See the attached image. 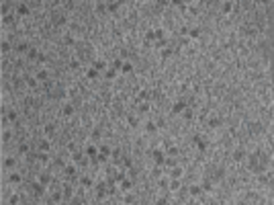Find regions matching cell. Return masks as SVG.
<instances>
[{
  "label": "cell",
  "instance_id": "cell-7",
  "mask_svg": "<svg viewBox=\"0 0 274 205\" xmlns=\"http://www.w3.org/2000/svg\"><path fill=\"white\" fill-rule=\"evenodd\" d=\"M8 183H10V185H18V183H22V176H20V174H10Z\"/></svg>",
  "mask_w": 274,
  "mask_h": 205
},
{
  "label": "cell",
  "instance_id": "cell-33",
  "mask_svg": "<svg viewBox=\"0 0 274 205\" xmlns=\"http://www.w3.org/2000/svg\"><path fill=\"white\" fill-rule=\"evenodd\" d=\"M70 68H72V70H78V68H80V62H78V60H72V62H70Z\"/></svg>",
  "mask_w": 274,
  "mask_h": 205
},
{
  "label": "cell",
  "instance_id": "cell-42",
  "mask_svg": "<svg viewBox=\"0 0 274 205\" xmlns=\"http://www.w3.org/2000/svg\"><path fill=\"white\" fill-rule=\"evenodd\" d=\"M125 203H135V197H133V195H127V197H125Z\"/></svg>",
  "mask_w": 274,
  "mask_h": 205
},
{
  "label": "cell",
  "instance_id": "cell-34",
  "mask_svg": "<svg viewBox=\"0 0 274 205\" xmlns=\"http://www.w3.org/2000/svg\"><path fill=\"white\" fill-rule=\"evenodd\" d=\"M8 10H10V6H8V2H2V14H4V16L8 14Z\"/></svg>",
  "mask_w": 274,
  "mask_h": 205
},
{
  "label": "cell",
  "instance_id": "cell-8",
  "mask_svg": "<svg viewBox=\"0 0 274 205\" xmlns=\"http://www.w3.org/2000/svg\"><path fill=\"white\" fill-rule=\"evenodd\" d=\"M121 8V2H108L106 4V10H110V12H117Z\"/></svg>",
  "mask_w": 274,
  "mask_h": 205
},
{
  "label": "cell",
  "instance_id": "cell-24",
  "mask_svg": "<svg viewBox=\"0 0 274 205\" xmlns=\"http://www.w3.org/2000/svg\"><path fill=\"white\" fill-rule=\"evenodd\" d=\"M10 49H12V47H10V43H8V41H2V53L6 56V53H10Z\"/></svg>",
  "mask_w": 274,
  "mask_h": 205
},
{
  "label": "cell",
  "instance_id": "cell-15",
  "mask_svg": "<svg viewBox=\"0 0 274 205\" xmlns=\"http://www.w3.org/2000/svg\"><path fill=\"white\" fill-rule=\"evenodd\" d=\"M70 115H74V107L72 105H65L63 107V117H70Z\"/></svg>",
  "mask_w": 274,
  "mask_h": 205
},
{
  "label": "cell",
  "instance_id": "cell-23",
  "mask_svg": "<svg viewBox=\"0 0 274 205\" xmlns=\"http://www.w3.org/2000/svg\"><path fill=\"white\" fill-rule=\"evenodd\" d=\"M10 138H12V133H10L8 129H4V131H2V142L6 144V142H10Z\"/></svg>",
  "mask_w": 274,
  "mask_h": 205
},
{
  "label": "cell",
  "instance_id": "cell-32",
  "mask_svg": "<svg viewBox=\"0 0 274 205\" xmlns=\"http://www.w3.org/2000/svg\"><path fill=\"white\" fill-rule=\"evenodd\" d=\"M102 68H106V64H104V62H102V60H100V62H96V64H94V70H102Z\"/></svg>",
  "mask_w": 274,
  "mask_h": 205
},
{
  "label": "cell",
  "instance_id": "cell-43",
  "mask_svg": "<svg viewBox=\"0 0 274 205\" xmlns=\"http://www.w3.org/2000/svg\"><path fill=\"white\" fill-rule=\"evenodd\" d=\"M92 138H94V140L100 138V129H94V131H92Z\"/></svg>",
  "mask_w": 274,
  "mask_h": 205
},
{
  "label": "cell",
  "instance_id": "cell-40",
  "mask_svg": "<svg viewBox=\"0 0 274 205\" xmlns=\"http://www.w3.org/2000/svg\"><path fill=\"white\" fill-rule=\"evenodd\" d=\"M202 189H204V191H213V187H211L209 180H204V183H202Z\"/></svg>",
  "mask_w": 274,
  "mask_h": 205
},
{
  "label": "cell",
  "instance_id": "cell-36",
  "mask_svg": "<svg viewBox=\"0 0 274 205\" xmlns=\"http://www.w3.org/2000/svg\"><path fill=\"white\" fill-rule=\"evenodd\" d=\"M155 129H157V127H155V123H153V121H149V123H147V131H149V133H151V131L155 133Z\"/></svg>",
  "mask_w": 274,
  "mask_h": 205
},
{
  "label": "cell",
  "instance_id": "cell-1",
  "mask_svg": "<svg viewBox=\"0 0 274 205\" xmlns=\"http://www.w3.org/2000/svg\"><path fill=\"white\" fill-rule=\"evenodd\" d=\"M14 49H16V53H25V51L29 53V45H27V41H20V43H16Z\"/></svg>",
  "mask_w": 274,
  "mask_h": 205
},
{
  "label": "cell",
  "instance_id": "cell-39",
  "mask_svg": "<svg viewBox=\"0 0 274 205\" xmlns=\"http://www.w3.org/2000/svg\"><path fill=\"white\" fill-rule=\"evenodd\" d=\"M82 152H72V158H74V160H82Z\"/></svg>",
  "mask_w": 274,
  "mask_h": 205
},
{
  "label": "cell",
  "instance_id": "cell-28",
  "mask_svg": "<svg viewBox=\"0 0 274 205\" xmlns=\"http://www.w3.org/2000/svg\"><path fill=\"white\" fill-rule=\"evenodd\" d=\"M8 203H10V205H16V203H20V197H18V195H10Z\"/></svg>",
  "mask_w": 274,
  "mask_h": 205
},
{
  "label": "cell",
  "instance_id": "cell-17",
  "mask_svg": "<svg viewBox=\"0 0 274 205\" xmlns=\"http://www.w3.org/2000/svg\"><path fill=\"white\" fill-rule=\"evenodd\" d=\"M47 76H49V74L45 72V70H39V72H37V80H41V82H45V80H47Z\"/></svg>",
  "mask_w": 274,
  "mask_h": 205
},
{
  "label": "cell",
  "instance_id": "cell-4",
  "mask_svg": "<svg viewBox=\"0 0 274 205\" xmlns=\"http://www.w3.org/2000/svg\"><path fill=\"white\" fill-rule=\"evenodd\" d=\"M63 172H65L67 176L74 178V176H76V166H74V164H67V166H63Z\"/></svg>",
  "mask_w": 274,
  "mask_h": 205
},
{
  "label": "cell",
  "instance_id": "cell-2",
  "mask_svg": "<svg viewBox=\"0 0 274 205\" xmlns=\"http://www.w3.org/2000/svg\"><path fill=\"white\" fill-rule=\"evenodd\" d=\"M104 195H106V187H104V183H100V185L96 187V199L100 201V199H102Z\"/></svg>",
  "mask_w": 274,
  "mask_h": 205
},
{
  "label": "cell",
  "instance_id": "cell-38",
  "mask_svg": "<svg viewBox=\"0 0 274 205\" xmlns=\"http://www.w3.org/2000/svg\"><path fill=\"white\" fill-rule=\"evenodd\" d=\"M2 21H4V25H12V14H6Z\"/></svg>",
  "mask_w": 274,
  "mask_h": 205
},
{
  "label": "cell",
  "instance_id": "cell-14",
  "mask_svg": "<svg viewBox=\"0 0 274 205\" xmlns=\"http://www.w3.org/2000/svg\"><path fill=\"white\" fill-rule=\"evenodd\" d=\"M184 109H186V103H184V101H180V103L174 105V113H180V111H184Z\"/></svg>",
  "mask_w": 274,
  "mask_h": 205
},
{
  "label": "cell",
  "instance_id": "cell-10",
  "mask_svg": "<svg viewBox=\"0 0 274 205\" xmlns=\"http://www.w3.org/2000/svg\"><path fill=\"white\" fill-rule=\"evenodd\" d=\"M80 183H82V187H84V189H90V187H92V178H90V176H82Z\"/></svg>",
  "mask_w": 274,
  "mask_h": 205
},
{
  "label": "cell",
  "instance_id": "cell-29",
  "mask_svg": "<svg viewBox=\"0 0 274 205\" xmlns=\"http://www.w3.org/2000/svg\"><path fill=\"white\" fill-rule=\"evenodd\" d=\"M18 152H20V154H29V146H27V144H20V146H18Z\"/></svg>",
  "mask_w": 274,
  "mask_h": 205
},
{
  "label": "cell",
  "instance_id": "cell-9",
  "mask_svg": "<svg viewBox=\"0 0 274 205\" xmlns=\"http://www.w3.org/2000/svg\"><path fill=\"white\" fill-rule=\"evenodd\" d=\"M14 164H16L14 158H4V160H2V166H4V168H12Z\"/></svg>",
  "mask_w": 274,
  "mask_h": 205
},
{
  "label": "cell",
  "instance_id": "cell-21",
  "mask_svg": "<svg viewBox=\"0 0 274 205\" xmlns=\"http://www.w3.org/2000/svg\"><path fill=\"white\" fill-rule=\"evenodd\" d=\"M188 191H190V195H200V191H202V187H198V185H192V187H190Z\"/></svg>",
  "mask_w": 274,
  "mask_h": 205
},
{
  "label": "cell",
  "instance_id": "cell-41",
  "mask_svg": "<svg viewBox=\"0 0 274 205\" xmlns=\"http://www.w3.org/2000/svg\"><path fill=\"white\" fill-rule=\"evenodd\" d=\"M198 35H200V31H198V29H192V31H190V37H194V39H196Z\"/></svg>",
  "mask_w": 274,
  "mask_h": 205
},
{
  "label": "cell",
  "instance_id": "cell-27",
  "mask_svg": "<svg viewBox=\"0 0 274 205\" xmlns=\"http://www.w3.org/2000/svg\"><path fill=\"white\" fill-rule=\"evenodd\" d=\"M86 76H88V78H96V76H98V70H94V68H90V70L86 72Z\"/></svg>",
  "mask_w": 274,
  "mask_h": 205
},
{
  "label": "cell",
  "instance_id": "cell-22",
  "mask_svg": "<svg viewBox=\"0 0 274 205\" xmlns=\"http://www.w3.org/2000/svg\"><path fill=\"white\" fill-rule=\"evenodd\" d=\"M112 158H115V160L123 158V150H121V148H115V150H112Z\"/></svg>",
  "mask_w": 274,
  "mask_h": 205
},
{
  "label": "cell",
  "instance_id": "cell-37",
  "mask_svg": "<svg viewBox=\"0 0 274 205\" xmlns=\"http://www.w3.org/2000/svg\"><path fill=\"white\" fill-rule=\"evenodd\" d=\"M168 156H178V148H168Z\"/></svg>",
  "mask_w": 274,
  "mask_h": 205
},
{
  "label": "cell",
  "instance_id": "cell-13",
  "mask_svg": "<svg viewBox=\"0 0 274 205\" xmlns=\"http://www.w3.org/2000/svg\"><path fill=\"white\" fill-rule=\"evenodd\" d=\"M121 72H123V74H131V72H133V66H131L129 62H125L123 68H121Z\"/></svg>",
  "mask_w": 274,
  "mask_h": 205
},
{
  "label": "cell",
  "instance_id": "cell-25",
  "mask_svg": "<svg viewBox=\"0 0 274 205\" xmlns=\"http://www.w3.org/2000/svg\"><path fill=\"white\" fill-rule=\"evenodd\" d=\"M27 58H29V60H37V58H39V51H37V49H29Z\"/></svg>",
  "mask_w": 274,
  "mask_h": 205
},
{
  "label": "cell",
  "instance_id": "cell-18",
  "mask_svg": "<svg viewBox=\"0 0 274 205\" xmlns=\"http://www.w3.org/2000/svg\"><path fill=\"white\" fill-rule=\"evenodd\" d=\"M121 189H123V191H131V189H133V183H131V180H125V178H123Z\"/></svg>",
  "mask_w": 274,
  "mask_h": 205
},
{
  "label": "cell",
  "instance_id": "cell-35",
  "mask_svg": "<svg viewBox=\"0 0 274 205\" xmlns=\"http://www.w3.org/2000/svg\"><path fill=\"white\" fill-rule=\"evenodd\" d=\"M145 39H147V41H153V39H155V33H153V31H147V33H145Z\"/></svg>",
  "mask_w": 274,
  "mask_h": 205
},
{
  "label": "cell",
  "instance_id": "cell-20",
  "mask_svg": "<svg viewBox=\"0 0 274 205\" xmlns=\"http://www.w3.org/2000/svg\"><path fill=\"white\" fill-rule=\"evenodd\" d=\"M127 119H129V125H131V127H137V125H139V119H137L135 115H129Z\"/></svg>",
  "mask_w": 274,
  "mask_h": 205
},
{
  "label": "cell",
  "instance_id": "cell-19",
  "mask_svg": "<svg viewBox=\"0 0 274 205\" xmlns=\"http://www.w3.org/2000/svg\"><path fill=\"white\" fill-rule=\"evenodd\" d=\"M153 158H155L157 164H162V160H164V156H162V152H159V150H153Z\"/></svg>",
  "mask_w": 274,
  "mask_h": 205
},
{
  "label": "cell",
  "instance_id": "cell-12",
  "mask_svg": "<svg viewBox=\"0 0 274 205\" xmlns=\"http://www.w3.org/2000/svg\"><path fill=\"white\" fill-rule=\"evenodd\" d=\"M168 189H170V191H178V189H180V180H178V178L170 180V185H168Z\"/></svg>",
  "mask_w": 274,
  "mask_h": 205
},
{
  "label": "cell",
  "instance_id": "cell-31",
  "mask_svg": "<svg viewBox=\"0 0 274 205\" xmlns=\"http://www.w3.org/2000/svg\"><path fill=\"white\" fill-rule=\"evenodd\" d=\"M231 4H233V2H223V12H229V10L233 8Z\"/></svg>",
  "mask_w": 274,
  "mask_h": 205
},
{
  "label": "cell",
  "instance_id": "cell-5",
  "mask_svg": "<svg viewBox=\"0 0 274 205\" xmlns=\"http://www.w3.org/2000/svg\"><path fill=\"white\" fill-rule=\"evenodd\" d=\"M86 156H90V158H96V156H98L96 146H88V148H86Z\"/></svg>",
  "mask_w": 274,
  "mask_h": 205
},
{
  "label": "cell",
  "instance_id": "cell-11",
  "mask_svg": "<svg viewBox=\"0 0 274 205\" xmlns=\"http://www.w3.org/2000/svg\"><path fill=\"white\" fill-rule=\"evenodd\" d=\"M219 125H221V119H219V117H211V119H209V127L217 129Z\"/></svg>",
  "mask_w": 274,
  "mask_h": 205
},
{
  "label": "cell",
  "instance_id": "cell-26",
  "mask_svg": "<svg viewBox=\"0 0 274 205\" xmlns=\"http://www.w3.org/2000/svg\"><path fill=\"white\" fill-rule=\"evenodd\" d=\"M241 158H243V152H241V150H235V152H233V160H235V162H239Z\"/></svg>",
  "mask_w": 274,
  "mask_h": 205
},
{
  "label": "cell",
  "instance_id": "cell-30",
  "mask_svg": "<svg viewBox=\"0 0 274 205\" xmlns=\"http://www.w3.org/2000/svg\"><path fill=\"white\" fill-rule=\"evenodd\" d=\"M104 76H106L108 80H112V78L117 76V70H106V74H104Z\"/></svg>",
  "mask_w": 274,
  "mask_h": 205
},
{
  "label": "cell",
  "instance_id": "cell-6",
  "mask_svg": "<svg viewBox=\"0 0 274 205\" xmlns=\"http://www.w3.org/2000/svg\"><path fill=\"white\" fill-rule=\"evenodd\" d=\"M182 119H184V121H192V109H184V111H182Z\"/></svg>",
  "mask_w": 274,
  "mask_h": 205
},
{
  "label": "cell",
  "instance_id": "cell-3",
  "mask_svg": "<svg viewBox=\"0 0 274 205\" xmlns=\"http://www.w3.org/2000/svg\"><path fill=\"white\" fill-rule=\"evenodd\" d=\"M16 10H18V14H22V16H27V14L31 12V10H29V6H27L25 2H20V4L16 6Z\"/></svg>",
  "mask_w": 274,
  "mask_h": 205
},
{
  "label": "cell",
  "instance_id": "cell-16",
  "mask_svg": "<svg viewBox=\"0 0 274 205\" xmlns=\"http://www.w3.org/2000/svg\"><path fill=\"white\" fill-rule=\"evenodd\" d=\"M49 148H51V146H49V142H45V140H41V142H39V150H41V152H47Z\"/></svg>",
  "mask_w": 274,
  "mask_h": 205
}]
</instances>
